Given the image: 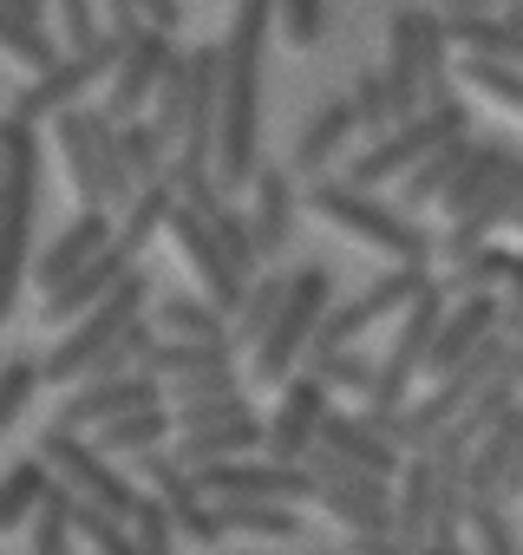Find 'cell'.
<instances>
[{
  "label": "cell",
  "mask_w": 523,
  "mask_h": 555,
  "mask_svg": "<svg viewBox=\"0 0 523 555\" xmlns=\"http://www.w3.org/2000/svg\"><path fill=\"white\" fill-rule=\"evenodd\" d=\"M276 0H235L222 34V131H216V183L235 196L262 170V53H269Z\"/></svg>",
  "instance_id": "cell-1"
},
{
  "label": "cell",
  "mask_w": 523,
  "mask_h": 555,
  "mask_svg": "<svg viewBox=\"0 0 523 555\" xmlns=\"http://www.w3.org/2000/svg\"><path fill=\"white\" fill-rule=\"evenodd\" d=\"M34 203H40V131L8 112L0 118V321L14 314L34 268Z\"/></svg>",
  "instance_id": "cell-2"
},
{
  "label": "cell",
  "mask_w": 523,
  "mask_h": 555,
  "mask_svg": "<svg viewBox=\"0 0 523 555\" xmlns=\"http://www.w3.org/2000/svg\"><path fill=\"white\" fill-rule=\"evenodd\" d=\"M308 203H315V216H321V222H334L341 235L367 242V248H373V255H386V261L432 268V255H438V242H432V229H425V222H412L399 203H380L373 190H360V183H347V177H315Z\"/></svg>",
  "instance_id": "cell-3"
},
{
  "label": "cell",
  "mask_w": 523,
  "mask_h": 555,
  "mask_svg": "<svg viewBox=\"0 0 523 555\" xmlns=\"http://www.w3.org/2000/svg\"><path fill=\"white\" fill-rule=\"evenodd\" d=\"M328 308H334V268H321V261L295 268V274H289V295H282L276 321H269V334L255 340L248 379H255V386H282V379L308 360V347H315Z\"/></svg>",
  "instance_id": "cell-4"
},
{
  "label": "cell",
  "mask_w": 523,
  "mask_h": 555,
  "mask_svg": "<svg viewBox=\"0 0 523 555\" xmlns=\"http://www.w3.org/2000/svg\"><path fill=\"white\" fill-rule=\"evenodd\" d=\"M151 314V282L131 268L125 282L92 308V314H79L73 327H66V340H53V353L40 360V373H47V386H79V379H92L99 373V360L125 340V327L131 321H144Z\"/></svg>",
  "instance_id": "cell-5"
},
{
  "label": "cell",
  "mask_w": 523,
  "mask_h": 555,
  "mask_svg": "<svg viewBox=\"0 0 523 555\" xmlns=\"http://www.w3.org/2000/svg\"><path fill=\"white\" fill-rule=\"evenodd\" d=\"M471 131V105L464 99H445V105H425V112H412V118H399L393 131H380L354 164H347V183H360V190H380V183H393V177H406L419 157H432L445 138H464Z\"/></svg>",
  "instance_id": "cell-6"
},
{
  "label": "cell",
  "mask_w": 523,
  "mask_h": 555,
  "mask_svg": "<svg viewBox=\"0 0 523 555\" xmlns=\"http://www.w3.org/2000/svg\"><path fill=\"white\" fill-rule=\"evenodd\" d=\"M445 308H451L445 282H425V288L406 301L399 334H393V347L380 353V379H373V392H367V412H399V405L412 399V379L425 373V353H432V334H438Z\"/></svg>",
  "instance_id": "cell-7"
},
{
  "label": "cell",
  "mask_w": 523,
  "mask_h": 555,
  "mask_svg": "<svg viewBox=\"0 0 523 555\" xmlns=\"http://www.w3.org/2000/svg\"><path fill=\"white\" fill-rule=\"evenodd\" d=\"M308 470H315V503L334 516V522H347L354 535L367 529H393V483L386 477H373L367 464H347L341 451H328V444H315L308 451Z\"/></svg>",
  "instance_id": "cell-8"
},
{
  "label": "cell",
  "mask_w": 523,
  "mask_h": 555,
  "mask_svg": "<svg viewBox=\"0 0 523 555\" xmlns=\"http://www.w3.org/2000/svg\"><path fill=\"white\" fill-rule=\"evenodd\" d=\"M34 451L53 464V477H60V483H73L79 496H92V503H105L112 516H125V522H131V509H138L131 477H125L118 464H105V451H99V444H86L73 425H47Z\"/></svg>",
  "instance_id": "cell-9"
},
{
  "label": "cell",
  "mask_w": 523,
  "mask_h": 555,
  "mask_svg": "<svg viewBox=\"0 0 523 555\" xmlns=\"http://www.w3.org/2000/svg\"><path fill=\"white\" fill-rule=\"evenodd\" d=\"M196 483L209 503L222 496H262V503H315V470L308 464H282L269 451H248V457H222V464H196Z\"/></svg>",
  "instance_id": "cell-10"
},
{
  "label": "cell",
  "mask_w": 523,
  "mask_h": 555,
  "mask_svg": "<svg viewBox=\"0 0 523 555\" xmlns=\"http://www.w3.org/2000/svg\"><path fill=\"white\" fill-rule=\"evenodd\" d=\"M425 282H432L425 268H412V261H393V268L380 274L373 288H360L354 301H334V308H328V321H321V334H315V347H308V353L354 347V340H360V334H373L386 314H406V301H412Z\"/></svg>",
  "instance_id": "cell-11"
},
{
  "label": "cell",
  "mask_w": 523,
  "mask_h": 555,
  "mask_svg": "<svg viewBox=\"0 0 523 555\" xmlns=\"http://www.w3.org/2000/svg\"><path fill=\"white\" fill-rule=\"evenodd\" d=\"M118 53H125V40H118V34H99L92 47H73V53H60V66H53V73H34V86L14 99V112H21L27 125H40V118L66 112V105H73V99H86L99 79H112Z\"/></svg>",
  "instance_id": "cell-12"
},
{
  "label": "cell",
  "mask_w": 523,
  "mask_h": 555,
  "mask_svg": "<svg viewBox=\"0 0 523 555\" xmlns=\"http://www.w3.org/2000/svg\"><path fill=\"white\" fill-rule=\"evenodd\" d=\"M170 60H177L170 34H164V27H138V34L125 40V53H118L112 79H105V118H112V125L144 118V112H151V99H157V79H164V66H170Z\"/></svg>",
  "instance_id": "cell-13"
},
{
  "label": "cell",
  "mask_w": 523,
  "mask_h": 555,
  "mask_svg": "<svg viewBox=\"0 0 523 555\" xmlns=\"http://www.w3.org/2000/svg\"><path fill=\"white\" fill-rule=\"evenodd\" d=\"M328 405H334V386L321 379V373H289L282 379V405H276V418H269V457H282V464H308V451L321 444V418H328Z\"/></svg>",
  "instance_id": "cell-14"
},
{
  "label": "cell",
  "mask_w": 523,
  "mask_h": 555,
  "mask_svg": "<svg viewBox=\"0 0 523 555\" xmlns=\"http://www.w3.org/2000/svg\"><path fill=\"white\" fill-rule=\"evenodd\" d=\"M216 131H222V40L216 47H190V112H183L177 164L216 170Z\"/></svg>",
  "instance_id": "cell-15"
},
{
  "label": "cell",
  "mask_w": 523,
  "mask_h": 555,
  "mask_svg": "<svg viewBox=\"0 0 523 555\" xmlns=\"http://www.w3.org/2000/svg\"><path fill=\"white\" fill-rule=\"evenodd\" d=\"M53 138H60V157H66V177H73L79 203H105V157L118 144V125L105 118V105L99 112H86V105L53 112Z\"/></svg>",
  "instance_id": "cell-16"
},
{
  "label": "cell",
  "mask_w": 523,
  "mask_h": 555,
  "mask_svg": "<svg viewBox=\"0 0 523 555\" xmlns=\"http://www.w3.org/2000/svg\"><path fill=\"white\" fill-rule=\"evenodd\" d=\"M138 470H144V483L170 503V516H177V535H183V542H196V548L222 542V516H216V503L203 496L196 470H190L177 451L164 457V444H157V451H144V457H138Z\"/></svg>",
  "instance_id": "cell-17"
},
{
  "label": "cell",
  "mask_w": 523,
  "mask_h": 555,
  "mask_svg": "<svg viewBox=\"0 0 523 555\" xmlns=\"http://www.w3.org/2000/svg\"><path fill=\"white\" fill-rule=\"evenodd\" d=\"M138 405H164V379L131 366V373H99V379H79L73 399L53 412V425H73V431H92L118 412H138Z\"/></svg>",
  "instance_id": "cell-18"
},
{
  "label": "cell",
  "mask_w": 523,
  "mask_h": 555,
  "mask_svg": "<svg viewBox=\"0 0 523 555\" xmlns=\"http://www.w3.org/2000/svg\"><path fill=\"white\" fill-rule=\"evenodd\" d=\"M516 203H523V144H516V151H510V164L490 177V190H484L464 216H451V229L438 235V255H451V261H458V255H471L477 242H490L497 229H510V222H516Z\"/></svg>",
  "instance_id": "cell-19"
},
{
  "label": "cell",
  "mask_w": 523,
  "mask_h": 555,
  "mask_svg": "<svg viewBox=\"0 0 523 555\" xmlns=\"http://www.w3.org/2000/svg\"><path fill=\"white\" fill-rule=\"evenodd\" d=\"M131 261H138V255H125V248H118V235H112V242H105V248H99V255H92V261L73 274V282H60V288L47 295L40 321H47V327H73L79 314H92V308H99V301H105V295L125 282V274H131Z\"/></svg>",
  "instance_id": "cell-20"
},
{
  "label": "cell",
  "mask_w": 523,
  "mask_h": 555,
  "mask_svg": "<svg viewBox=\"0 0 523 555\" xmlns=\"http://www.w3.org/2000/svg\"><path fill=\"white\" fill-rule=\"evenodd\" d=\"M112 235H118V229L105 222V203H86V209H79V216H73V222H66V229H60L40 255H34V282L53 295L60 282H73V274H79V268H86V261H92Z\"/></svg>",
  "instance_id": "cell-21"
},
{
  "label": "cell",
  "mask_w": 523,
  "mask_h": 555,
  "mask_svg": "<svg viewBox=\"0 0 523 555\" xmlns=\"http://www.w3.org/2000/svg\"><path fill=\"white\" fill-rule=\"evenodd\" d=\"M321 444H328V451H341L347 464H367V470H373V477H386V483L406 470V451H399V444L367 418V412H334V405H328V418H321Z\"/></svg>",
  "instance_id": "cell-22"
},
{
  "label": "cell",
  "mask_w": 523,
  "mask_h": 555,
  "mask_svg": "<svg viewBox=\"0 0 523 555\" xmlns=\"http://www.w3.org/2000/svg\"><path fill=\"white\" fill-rule=\"evenodd\" d=\"M386 92H393V112L412 118L425 112V66H419V8H399L393 27H386Z\"/></svg>",
  "instance_id": "cell-23"
},
{
  "label": "cell",
  "mask_w": 523,
  "mask_h": 555,
  "mask_svg": "<svg viewBox=\"0 0 523 555\" xmlns=\"http://www.w3.org/2000/svg\"><path fill=\"white\" fill-rule=\"evenodd\" d=\"M354 131H360L354 99H328V105L302 125V138H295V151H289V170H295V177H328V164L347 151Z\"/></svg>",
  "instance_id": "cell-24"
},
{
  "label": "cell",
  "mask_w": 523,
  "mask_h": 555,
  "mask_svg": "<svg viewBox=\"0 0 523 555\" xmlns=\"http://www.w3.org/2000/svg\"><path fill=\"white\" fill-rule=\"evenodd\" d=\"M438 21H445L451 47L484 53V60H510V66H523V27H516L503 8H438Z\"/></svg>",
  "instance_id": "cell-25"
},
{
  "label": "cell",
  "mask_w": 523,
  "mask_h": 555,
  "mask_svg": "<svg viewBox=\"0 0 523 555\" xmlns=\"http://www.w3.org/2000/svg\"><path fill=\"white\" fill-rule=\"evenodd\" d=\"M248 222H255L262 261L289 248V235H295V183H289V170H276V164L255 170V183H248Z\"/></svg>",
  "instance_id": "cell-26"
},
{
  "label": "cell",
  "mask_w": 523,
  "mask_h": 555,
  "mask_svg": "<svg viewBox=\"0 0 523 555\" xmlns=\"http://www.w3.org/2000/svg\"><path fill=\"white\" fill-rule=\"evenodd\" d=\"M269 444V418H216V425H196V431H177V457L196 470V464H222V457H248Z\"/></svg>",
  "instance_id": "cell-27"
},
{
  "label": "cell",
  "mask_w": 523,
  "mask_h": 555,
  "mask_svg": "<svg viewBox=\"0 0 523 555\" xmlns=\"http://www.w3.org/2000/svg\"><path fill=\"white\" fill-rule=\"evenodd\" d=\"M432 503H438L432 451H406V470H399V490H393V535L425 548L432 542Z\"/></svg>",
  "instance_id": "cell-28"
},
{
  "label": "cell",
  "mask_w": 523,
  "mask_h": 555,
  "mask_svg": "<svg viewBox=\"0 0 523 555\" xmlns=\"http://www.w3.org/2000/svg\"><path fill=\"white\" fill-rule=\"evenodd\" d=\"M471 151H477V138L464 131V138H445V144H438L432 157H419V164H412V170L399 177V209L412 216V209L438 203V196H445V183H451V177H458V170L471 164Z\"/></svg>",
  "instance_id": "cell-29"
},
{
  "label": "cell",
  "mask_w": 523,
  "mask_h": 555,
  "mask_svg": "<svg viewBox=\"0 0 523 555\" xmlns=\"http://www.w3.org/2000/svg\"><path fill=\"white\" fill-rule=\"evenodd\" d=\"M170 431H177L170 405H138V412H118V418L92 425V444H99L105 457H144V451H157Z\"/></svg>",
  "instance_id": "cell-30"
},
{
  "label": "cell",
  "mask_w": 523,
  "mask_h": 555,
  "mask_svg": "<svg viewBox=\"0 0 523 555\" xmlns=\"http://www.w3.org/2000/svg\"><path fill=\"white\" fill-rule=\"evenodd\" d=\"M216 516H222V535H262V542H295V535H302V516H295V503L222 496V503H216Z\"/></svg>",
  "instance_id": "cell-31"
},
{
  "label": "cell",
  "mask_w": 523,
  "mask_h": 555,
  "mask_svg": "<svg viewBox=\"0 0 523 555\" xmlns=\"http://www.w3.org/2000/svg\"><path fill=\"white\" fill-rule=\"evenodd\" d=\"M170 209H177L170 177L138 183V196L125 203V222H118V248H125V255H144V248L157 242V229H170Z\"/></svg>",
  "instance_id": "cell-32"
},
{
  "label": "cell",
  "mask_w": 523,
  "mask_h": 555,
  "mask_svg": "<svg viewBox=\"0 0 523 555\" xmlns=\"http://www.w3.org/2000/svg\"><path fill=\"white\" fill-rule=\"evenodd\" d=\"M510 268H516V248H503V242H477L471 255H458V261H451L445 295H451V301H458V295H503Z\"/></svg>",
  "instance_id": "cell-33"
},
{
  "label": "cell",
  "mask_w": 523,
  "mask_h": 555,
  "mask_svg": "<svg viewBox=\"0 0 523 555\" xmlns=\"http://www.w3.org/2000/svg\"><path fill=\"white\" fill-rule=\"evenodd\" d=\"M47 490H53V464H47L40 451L21 457L8 477H0V535L21 529V522H34V509L47 503Z\"/></svg>",
  "instance_id": "cell-34"
},
{
  "label": "cell",
  "mask_w": 523,
  "mask_h": 555,
  "mask_svg": "<svg viewBox=\"0 0 523 555\" xmlns=\"http://www.w3.org/2000/svg\"><path fill=\"white\" fill-rule=\"evenodd\" d=\"M510 151H516L510 138H477L471 164H464V170H458V177L445 183V196H438L432 209H445V216H464V209H471V203H477V196L490 190V177H497V170L510 164Z\"/></svg>",
  "instance_id": "cell-35"
},
{
  "label": "cell",
  "mask_w": 523,
  "mask_h": 555,
  "mask_svg": "<svg viewBox=\"0 0 523 555\" xmlns=\"http://www.w3.org/2000/svg\"><path fill=\"white\" fill-rule=\"evenodd\" d=\"M151 327L170 340H229V314L216 301H196V295H164L151 308Z\"/></svg>",
  "instance_id": "cell-36"
},
{
  "label": "cell",
  "mask_w": 523,
  "mask_h": 555,
  "mask_svg": "<svg viewBox=\"0 0 523 555\" xmlns=\"http://www.w3.org/2000/svg\"><path fill=\"white\" fill-rule=\"evenodd\" d=\"M229 360H235V340H170V334H157L138 366L157 373V379H177V373H203V366H229Z\"/></svg>",
  "instance_id": "cell-37"
},
{
  "label": "cell",
  "mask_w": 523,
  "mask_h": 555,
  "mask_svg": "<svg viewBox=\"0 0 523 555\" xmlns=\"http://www.w3.org/2000/svg\"><path fill=\"white\" fill-rule=\"evenodd\" d=\"M282 295H289V274H255V282H248L242 308L229 314V340H235V353H242V347L255 353V340L269 334V321H276V308H282Z\"/></svg>",
  "instance_id": "cell-38"
},
{
  "label": "cell",
  "mask_w": 523,
  "mask_h": 555,
  "mask_svg": "<svg viewBox=\"0 0 523 555\" xmlns=\"http://www.w3.org/2000/svg\"><path fill=\"white\" fill-rule=\"evenodd\" d=\"M458 86L523 118V66H510V60H484V53H464V60H458Z\"/></svg>",
  "instance_id": "cell-39"
},
{
  "label": "cell",
  "mask_w": 523,
  "mask_h": 555,
  "mask_svg": "<svg viewBox=\"0 0 523 555\" xmlns=\"http://www.w3.org/2000/svg\"><path fill=\"white\" fill-rule=\"evenodd\" d=\"M0 53H8L14 66H27V73H53L66 47H53L40 21H27V14H14V8H8V0H0Z\"/></svg>",
  "instance_id": "cell-40"
},
{
  "label": "cell",
  "mask_w": 523,
  "mask_h": 555,
  "mask_svg": "<svg viewBox=\"0 0 523 555\" xmlns=\"http://www.w3.org/2000/svg\"><path fill=\"white\" fill-rule=\"evenodd\" d=\"M73 529H79V542L92 548V555H144V542L131 535V522L125 516H112L105 503H92V496H79L73 503Z\"/></svg>",
  "instance_id": "cell-41"
},
{
  "label": "cell",
  "mask_w": 523,
  "mask_h": 555,
  "mask_svg": "<svg viewBox=\"0 0 523 555\" xmlns=\"http://www.w3.org/2000/svg\"><path fill=\"white\" fill-rule=\"evenodd\" d=\"M73 503H79V490L53 477L47 503L34 509V555H73V535H79L73 529Z\"/></svg>",
  "instance_id": "cell-42"
},
{
  "label": "cell",
  "mask_w": 523,
  "mask_h": 555,
  "mask_svg": "<svg viewBox=\"0 0 523 555\" xmlns=\"http://www.w3.org/2000/svg\"><path fill=\"white\" fill-rule=\"evenodd\" d=\"M464 529H471V548H477V555H523V542H516V522H510V503H503V496H471Z\"/></svg>",
  "instance_id": "cell-43"
},
{
  "label": "cell",
  "mask_w": 523,
  "mask_h": 555,
  "mask_svg": "<svg viewBox=\"0 0 523 555\" xmlns=\"http://www.w3.org/2000/svg\"><path fill=\"white\" fill-rule=\"evenodd\" d=\"M183 112H190V53H177L170 66H164V79H157V99H151V125H157V138L164 144H177L183 138Z\"/></svg>",
  "instance_id": "cell-44"
},
{
  "label": "cell",
  "mask_w": 523,
  "mask_h": 555,
  "mask_svg": "<svg viewBox=\"0 0 523 555\" xmlns=\"http://www.w3.org/2000/svg\"><path fill=\"white\" fill-rule=\"evenodd\" d=\"M308 373H321L334 392L367 399V392H373V379H380V360H367L360 347H328V353H308Z\"/></svg>",
  "instance_id": "cell-45"
},
{
  "label": "cell",
  "mask_w": 523,
  "mask_h": 555,
  "mask_svg": "<svg viewBox=\"0 0 523 555\" xmlns=\"http://www.w3.org/2000/svg\"><path fill=\"white\" fill-rule=\"evenodd\" d=\"M209 229H216V242H222V255L235 261V274H242V282H255V274H262V248H255V222H248L242 209H229V203H216V209H209Z\"/></svg>",
  "instance_id": "cell-46"
},
{
  "label": "cell",
  "mask_w": 523,
  "mask_h": 555,
  "mask_svg": "<svg viewBox=\"0 0 523 555\" xmlns=\"http://www.w3.org/2000/svg\"><path fill=\"white\" fill-rule=\"evenodd\" d=\"M40 360L34 353H8V360H0V431H14V418L27 412V399L40 392Z\"/></svg>",
  "instance_id": "cell-47"
},
{
  "label": "cell",
  "mask_w": 523,
  "mask_h": 555,
  "mask_svg": "<svg viewBox=\"0 0 523 555\" xmlns=\"http://www.w3.org/2000/svg\"><path fill=\"white\" fill-rule=\"evenodd\" d=\"M118 151H125V164H131V177H138V183L164 177V164H170V144L157 138V125H151V118L118 125Z\"/></svg>",
  "instance_id": "cell-48"
},
{
  "label": "cell",
  "mask_w": 523,
  "mask_h": 555,
  "mask_svg": "<svg viewBox=\"0 0 523 555\" xmlns=\"http://www.w3.org/2000/svg\"><path fill=\"white\" fill-rule=\"evenodd\" d=\"M229 392H242L235 360H229V366H203V373H177V379H164V405H196V399H229Z\"/></svg>",
  "instance_id": "cell-49"
},
{
  "label": "cell",
  "mask_w": 523,
  "mask_h": 555,
  "mask_svg": "<svg viewBox=\"0 0 523 555\" xmlns=\"http://www.w3.org/2000/svg\"><path fill=\"white\" fill-rule=\"evenodd\" d=\"M347 99H354V112H360V131H367V138H380V131H393V125H399L393 92H386V73H360Z\"/></svg>",
  "instance_id": "cell-50"
},
{
  "label": "cell",
  "mask_w": 523,
  "mask_h": 555,
  "mask_svg": "<svg viewBox=\"0 0 523 555\" xmlns=\"http://www.w3.org/2000/svg\"><path fill=\"white\" fill-rule=\"evenodd\" d=\"M131 535L144 542V555H170V542H177V516H170V503H164L157 490L138 496V509H131Z\"/></svg>",
  "instance_id": "cell-51"
},
{
  "label": "cell",
  "mask_w": 523,
  "mask_h": 555,
  "mask_svg": "<svg viewBox=\"0 0 523 555\" xmlns=\"http://www.w3.org/2000/svg\"><path fill=\"white\" fill-rule=\"evenodd\" d=\"M276 27L289 47H321L328 34V0H276Z\"/></svg>",
  "instance_id": "cell-52"
},
{
  "label": "cell",
  "mask_w": 523,
  "mask_h": 555,
  "mask_svg": "<svg viewBox=\"0 0 523 555\" xmlns=\"http://www.w3.org/2000/svg\"><path fill=\"white\" fill-rule=\"evenodd\" d=\"M242 412H248L242 392H229V399H196V405H170L177 431H196V425H216V418H242Z\"/></svg>",
  "instance_id": "cell-53"
},
{
  "label": "cell",
  "mask_w": 523,
  "mask_h": 555,
  "mask_svg": "<svg viewBox=\"0 0 523 555\" xmlns=\"http://www.w3.org/2000/svg\"><path fill=\"white\" fill-rule=\"evenodd\" d=\"M92 8H99V0H60V40H66V53L99 40V14Z\"/></svg>",
  "instance_id": "cell-54"
},
{
  "label": "cell",
  "mask_w": 523,
  "mask_h": 555,
  "mask_svg": "<svg viewBox=\"0 0 523 555\" xmlns=\"http://www.w3.org/2000/svg\"><path fill=\"white\" fill-rule=\"evenodd\" d=\"M138 27H151V21L138 14V0H105V34H118V40H131Z\"/></svg>",
  "instance_id": "cell-55"
},
{
  "label": "cell",
  "mask_w": 523,
  "mask_h": 555,
  "mask_svg": "<svg viewBox=\"0 0 523 555\" xmlns=\"http://www.w3.org/2000/svg\"><path fill=\"white\" fill-rule=\"evenodd\" d=\"M138 14H144L151 27H164V34H177V27H183V0H138Z\"/></svg>",
  "instance_id": "cell-56"
},
{
  "label": "cell",
  "mask_w": 523,
  "mask_h": 555,
  "mask_svg": "<svg viewBox=\"0 0 523 555\" xmlns=\"http://www.w3.org/2000/svg\"><path fill=\"white\" fill-rule=\"evenodd\" d=\"M425 555H477V548H464V535H458V542H425Z\"/></svg>",
  "instance_id": "cell-57"
},
{
  "label": "cell",
  "mask_w": 523,
  "mask_h": 555,
  "mask_svg": "<svg viewBox=\"0 0 523 555\" xmlns=\"http://www.w3.org/2000/svg\"><path fill=\"white\" fill-rule=\"evenodd\" d=\"M8 8H14V14H27V21H40V14H47V0H8Z\"/></svg>",
  "instance_id": "cell-58"
},
{
  "label": "cell",
  "mask_w": 523,
  "mask_h": 555,
  "mask_svg": "<svg viewBox=\"0 0 523 555\" xmlns=\"http://www.w3.org/2000/svg\"><path fill=\"white\" fill-rule=\"evenodd\" d=\"M503 14H510V21H516V27H523V0H516V8H503Z\"/></svg>",
  "instance_id": "cell-59"
}]
</instances>
